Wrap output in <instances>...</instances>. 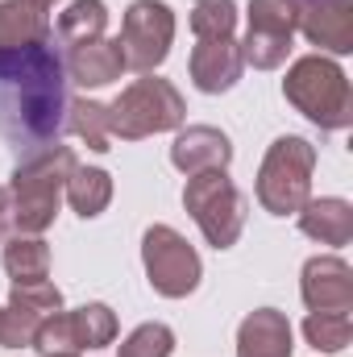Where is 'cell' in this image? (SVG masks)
Returning <instances> with one entry per match:
<instances>
[{
	"label": "cell",
	"mask_w": 353,
	"mask_h": 357,
	"mask_svg": "<svg viewBox=\"0 0 353 357\" xmlns=\"http://www.w3.org/2000/svg\"><path fill=\"white\" fill-rule=\"evenodd\" d=\"M67 129L96 154L112 150V129H108V104L100 100H71L67 108Z\"/></svg>",
	"instance_id": "obj_22"
},
{
	"label": "cell",
	"mask_w": 353,
	"mask_h": 357,
	"mask_svg": "<svg viewBox=\"0 0 353 357\" xmlns=\"http://www.w3.org/2000/svg\"><path fill=\"white\" fill-rule=\"evenodd\" d=\"M71 328H75V341L80 349H104L117 341V316L108 303H84L71 312Z\"/></svg>",
	"instance_id": "obj_23"
},
{
	"label": "cell",
	"mask_w": 353,
	"mask_h": 357,
	"mask_svg": "<svg viewBox=\"0 0 353 357\" xmlns=\"http://www.w3.org/2000/svg\"><path fill=\"white\" fill-rule=\"evenodd\" d=\"M50 357H80V354H50Z\"/></svg>",
	"instance_id": "obj_30"
},
{
	"label": "cell",
	"mask_w": 353,
	"mask_h": 357,
	"mask_svg": "<svg viewBox=\"0 0 353 357\" xmlns=\"http://www.w3.org/2000/svg\"><path fill=\"white\" fill-rule=\"evenodd\" d=\"M299 29V0H250V29L241 46V63L254 71H274L291 54V38Z\"/></svg>",
	"instance_id": "obj_9"
},
{
	"label": "cell",
	"mask_w": 353,
	"mask_h": 357,
	"mask_svg": "<svg viewBox=\"0 0 353 357\" xmlns=\"http://www.w3.org/2000/svg\"><path fill=\"white\" fill-rule=\"evenodd\" d=\"M121 54H125V71H142L150 75L154 67L167 63L171 42H175V13L163 0H133L121 25Z\"/></svg>",
	"instance_id": "obj_8"
},
{
	"label": "cell",
	"mask_w": 353,
	"mask_h": 357,
	"mask_svg": "<svg viewBox=\"0 0 353 357\" xmlns=\"http://www.w3.org/2000/svg\"><path fill=\"white\" fill-rule=\"evenodd\" d=\"M191 29H195V38H233V29H237V4L233 0H195Z\"/></svg>",
	"instance_id": "obj_25"
},
{
	"label": "cell",
	"mask_w": 353,
	"mask_h": 357,
	"mask_svg": "<svg viewBox=\"0 0 353 357\" xmlns=\"http://www.w3.org/2000/svg\"><path fill=\"white\" fill-rule=\"evenodd\" d=\"M25 4H33V8H42V13H46V8H54V0H25Z\"/></svg>",
	"instance_id": "obj_29"
},
{
	"label": "cell",
	"mask_w": 353,
	"mask_h": 357,
	"mask_svg": "<svg viewBox=\"0 0 353 357\" xmlns=\"http://www.w3.org/2000/svg\"><path fill=\"white\" fill-rule=\"evenodd\" d=\"M291 324L278 307H258L237 328V357H291Z\"/></svg>",
	"instance_id": "obj_16"
},
{
	"label": "cell",
	"mask_w": 353,
	"mask_h": 357,
	"mask_svg": "<svg viewBox=\"0 0 353 357\" xmlns=\"http://www.w3.org/2000/svg\"><path fill=\"white\" fill-rule=\"evenodd\" d=\"M299 29L312 46L329 54L353 50V0H312L299 4Z\"/></svg>",
	"instance_id": "obj_13"
},
{
	"label": "cell",
	"mask_w": 353,
	"mask_h": 357,
	"mask_svg": "<svg viewBox=\"0 0 353 357\" xmlns=\"http://www.w3.org/2000/svg\"><path fill=\"white\" fill-rule=\"evenodd\" d=\"M63 191H67V204H71L84 220H91V216H100V212L108 208V199H112V175L100 171V167H75Z\"/></svg>",
	"instance_id": "obj_20"
},
{
	"label": "cell",
	"mask_w": 353,
	"mask_h": 357,
	"mask_svg": "<svg viewBox=\"0 0 353 357\" xmlns=\"http://www.w3.org/2000/svg\"><path fill=\"white\" fill-rule=\"evenodd\" d=\"M183 208L191 212L195 229L204 233V241L212 250H229L246 233V195L237 191V183L225 175V171L187 175Z\"/></svg>",
	"instance_id": "obj_6"
},
{
	"label": "cell",
	"mask_w": 353,
	"mask_h": 357,
	"mask_svg": "<svg viewBox=\"0 0 353 357\" xmlns=\"http://www.w3.org/2000/svg\"><path fill=\"white\" fill-rule=\"evenodd\" d=\"M303 337L320 354H341V349L353 345V320L341 316V312H312L303 320Z\"/></svg>",
	"instance_id": "obj_24"
},
{
	"label": "cell",
	"mask_w": 353,
	"mask_h": 357,
	"mask_svg": "<svg viewBox=\"0 0 353 357\" xmlns=\"http://www.w3.org/2000/svg\"><path fill=\"white\" fill-rule=\"evenodd\" d=\"M67 108V67L54 38L0 50V137L17 158H33L59 146Z\"/></svg>",
	"instance_id": "obj_1"
},
{
	"label": "cell",
	"mask_w": 353,
	"mask_h": 357,
	"mask_svg": "<svg viewBox=\"0 0 353 357\" xmlns=\"http://www.w3.org/2000/svg\"><path fill=\"white\" fill-rule=\"evenodd\" d=\"M4 270L13 282H38L50 274V245L42 237H8L4 241Z\"/></svg>",
	"instance_id": "obj_21"
},
{
	"label": "cell",
	"mask_w": 353,
	"mask_h": 357,
	"mask_svg": "<svg viewBox=\"0 0 353 357\" xmlns=\"http://www.w3.org/2000/svg\"><path fill=\"white\" fill-rule=\"evenodd\" d=\"M0 324H4V307H0Z\"/></svg>",
	"instance_id": "obj_31"
},
{
	"label": "cell",
	"mask_w": 353,
	"mask_h": 357,
	"mask_svg": "<svg viewBox=\"0 0 353 357\" xmlns=\"http://www.w3.org/2000/svg\"><path fill=\"white\" fill-rule=\"evenodd\" d=\"M312 171H316V146L308 137H278L266 150L258 167V204L270 216H295L312 199Z\"/></svg>",
	"instance_id": "obj_5"
},
{
	"label": "cell",
	"mask_w": 353,
	"mask_h": 357,
	"mask_svg": "<svg viewBox=\"0 0 353 357\" xmlns=\"http://www.w3.org/2000/svg\"><path fill=\"white\" fill-rule=\"evenodd\" d=\"M299 4H312V0H299Z\"/></svg>",
	"instance_id": "obj_32"
},
{
	"label": "cell",
	"mask_w": 353,
	"mask_h": 357,
	"mask_svg": "<svg viewBox=\"0 0 353 357\" xmlns=\"http://www.w3.org/2000/svg\"><path fill=\"white\" fill-rule=\"evenodd\" d=\"M183 116H187V104H183L179 88L171 79H158V75L133 79L108 104V129L121 142H142V137L179 129Z\"/></svg>",
	"instance_id": "obj_4"
},
{
	"label": "cell",
	"mask_w": 353,
	"mask_h": 357,
	"mask_svg": "<svg viewBox=\"0 0 353 357\" xmlns=\"http://www.w3.org/2000/svg\"><path fill=\"white\" fill-rule=\"evenodd\" d=\"M63 67H67V79L80 84V88H108V84L121 79L125 54H121L117 38H96V42H84V46L67 50Z\"/></svg>",
	"instance_id": "obj_15"
},
{
	"label": "cell",
	"mask_w": 353,
	"mask_h": 357,
	"mask_svg": "<svg viewBox=\"0 0 353 357\" xmlns=\"http://www.w3.org/2000/svg\"><path fill=\"white\" fill-rule=\"evenodd\" d=\"M42 357L50 354H84L80 341H75V328H71V312H54L50 320H42V328L33 333V345Z\"/></svg>",
	"instance_id": "obj_27"
},
{
	"label": "cell",
	"mask_w": 353,
	"mask_h": 357,
	"mask_svg": "<svg viewBox=\"0 0 353 357\" xmlns=\"http://www.w3.org/2000/svg\"><path fill=\"white\" fill-rule=\"evenodd\" d=\"M142 266L150 287L163 295V299H183L200 287L204 266H200V254L187 245V237L175 233L171 225H150L146 237H142Z\"/></svg>",
	"instance_id": "obj_7"
},
{
	"label": "cell",
	"mask_w": 353,
	"mask_h": 357,
	"mask_svg": "<svg viewBox=\"0 0 353 357\" xmlns=\"http://www.w3.org/2000/svg\"><path fill=\"white\" fill-rule=\"evenodd\" d=\"M104 29H108V4H104V0H71V4L59 13L54 38H59L67 50H75V46H84V42L104 38Z\"/></svg>",
	"instance_id": "obj_19"
},
{
	"label": "cell",
	"mask_w": 353,
	"mask_h": 357,
	"mask_svg": "<svg viewBox=\"0 0 353 357\" xmlns=\"http://www.w3.org/2000/svg\"><path fill=\"white\" fill-rule=\"evenodd\" d=\"M187 71H191V84L204 96H220V91L233 88L241 79V71H246L241 46L233 38H200V46L191 50Z\"/></svg>",
	"instance_id": "obj_12"
},
{
	"label": "cell",
	"mask_w": 353,
	"mask_h": 357,
	"mask_svg": "<svg viewBox=\"0 0 353 357\" xmlns=\"http://www.w3.org/2000/svg\"><path fill=\"white\" fill-rule=\"evenodd\" d=\"M17 237V204H13V191L0 187V241Z\"/></svg>",
	"instance_id": "obj_28"
},
{
	"label": "cell",
	"mask_w": 353,
	"mask_h": 357,
	"mask_svg": "<svg viewBox=\"0 0 353 357\" xmlns=\"http://www.w3.org/2000/svg\"><path fill=\"white\" fill-rule=\"evenodd\" d=\"M233 158V146L220 129L212 125H187L179 129L175 146H171V162L183 175H200V171H225Z\"/></svg>",
	"instance_id": "obj_14"
},
{
	"label": "cell",
	"mask_w": 353,
	"mask_h": 357,
	"mask_svg": "<svg viewBox=\"0 0 353 357\" xmlns=\"http://www.w3.org/2000/svg\"><path fill=\"white\" fill-rule=\"evenodd\" d=\"M54 312H63V291L46 278L38 282H13L8 303H4V324H0V345L4 349H25L33 345V333L42 328V320H50Z\"/></svg>",
	"instance_id": "obj_10"
},
{
	"label": "cell",
	"mask_w": 353,
	"mask_h": 357,
	"mask_svg": "<svg viewBox=\"0 0 353 357\" xmlns=\"http://www.w3.org/2000/svg\"><path fill=\"white\" fill-rule=\"evenodd\" d=\"M33 42H50L46 13L25 0H0V50L33 46Z\"/></svg>",
	"instance_id": "obj_18"
},
{
	"label": "cell",
	"mask_w": 353,
	"mask_h": 357,
	"mask_svg": "<svg viewBox=\"0 0 353 357\" xmlns=\"http://www.w3.org/2000/svg\"><path fill=\"white\" fill-rule=\"evenodd\" d=\"M175 354V333L158 320L137 324L125 341H121V357H171Z\"/></svg>",
	"instance_id": "obj_26"
},
{
	"label": "cell",
	"mask_w": 353,
	"mask_h": 357,
	"mask_svg": "<svg viewBox=\"0 0 353 357\" xmlns=\"http://www.w3.org/2000/svg\"><path fill=\"white\" fill-rule=\"evenodd\" d=\"M283 96H287V104H295L320 129H345L353 121L350 79L324 54H308V59L291 63V71L283 79Z\"/></svg>",
	"instance_id": "obj_3"
},
{
	"label": "cell",
	"mask_w": 353,
	"mask_h": 357,
	"mask_svg": "<svg viewBox=\"0 0 353 357\" xmlns=\"http://www.w3.org/2000/svg\"><path fill=\"white\" fill-rule=\"evenodd\" d=\"M295 216H299L303 237H312L320 245H350V237H353V204L350 199H337V195L308 199Z\"/></svg>",
	"instance_id": "obj_17"
},
{
	"label": "cell",
	"mask_w": 353,
	"mask_h": 357,
	"mask_svg": "<svg viewBox=\"0 0 353 357\" xmlns=\"http://www.w3.org/2000/svg\"><path fill=\"white\" fill-rule=\"evenodd\" d=\"M299 295L308 303V312H353V270L345 258H308L303 278H299Z\"/></svg>",
	"instance_id": "obj_11"
},
{
	"label": "cell",
	"mask_w": 353,
	"mask_h": 357,
	"mask_svg": "<svg viewBox=\"0 0 353 357\" xmlns=\"http://www.w3.org/2000/svg\"><path fill=\"white\" fill-rule=\"evenodd\" d=\"M75 150L71 146H50L33 158H21V167L13 171V204H17V237H42L54 216H59V199L63 187L75 171Z\"/></svg>",
	"instance_id": "obj_2"
}]
</instances>
